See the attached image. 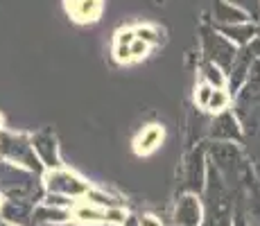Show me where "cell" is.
Masks as SVG:
<instances>
[{
  "label": "cell",
  "instance_id": "1",
  "mask_svg": "<svg viewBox=\"0 0 260 226\" xmlns=\"http://www.w3.org/2000/svg\"><path fill=\"white\" fill-rule=\"evenodd\" d=\"M0 192L7 199H25L32 204H39L46 197L41 174L3 158H0Z\"/></svg>",
  "mask_w": 260,
  "mask_h": 226
},
{
  "label": "cell",
  "instance_id": "2",
  "mask_svg": "<svg viewBox=\"0 0 260 226\" xmlns=\"http://www.w3.org/2000/svg\"><path fill=\"white\" fill-rule=\"evenodd\" d=\"M0 158L9 160V163H16L21 168H27L37 174L46 172L43 163L39 160L37 152H34L32 136L21 134V132H9L7 127L0 132Z\"/></svg>",
  "mask_w": 260,
  "mask_h": 226
},
{
  "label": "cell",
  "instance_id": "3",
  "mask_svg": "<svg viewBox=\"0 0 260 226\" xmlns=\"http://www.w3.org/2000/svg\"><path fill=\"white\" fill-rule=\"evenodd\" d=\"M41 179H43V190H46V195L63 197L73 204L84 199L88 195V190L93 188L84 177H79L73 170H66L63 165L61 168H54V170H46V172L41 174Z\"/></svg>",
  "mask_w": 260,
  "mask_h": 226
},
{
  "label": "cell",
  "instance_id": "4",
  "mask_svg": "<svg viewBox=\"0 0 260 226\" xmlns=\"http://www.w3.org/2000/svg\"><path fill=\"white\" fill-rule=\"evenodd\" d=\"M238 45L233 41H229L215 25H204L202 27V52L204 59L217 63L224 73H229L238 57Z\"/></svg>",
  "mask_w": 260,
  "mask_h": 226
},
{
  "label": "cell",
  "instance_id": "5",
  "mask_svg": "<svg viewBox=\"0 0 260 226\" xmlns=\"http://www.w3.org/2000/svg\"><path fill=\"white\" fill-rule=\"evenodd\" d=\"M127 217H129V213L122 206H111V208H107V206L91 204V202H86V199H79V202L73 206V222L75 224L104 222V224L122 226Z\"/></svg>",
  "mask_w": 260,
  "mask_h": 226
},
{
  "label": "cell",
  "instance_id": "6",
  "mask_svg": "<svg viewBox=\"0 0 260 226\" xmlns=\"http://www.w3.org/2000/svg\"><path fill=\"white\" fill-rule=\"evenodd\" d=\"M208 179V147L197 145L188 152L186 160H183V185L186 192L202 195L206 188Z\"/></svg>",
  "mask_w": 260,
  "mask_h": 226
},
{
  "label": "cell",
  "instance_id": "7",
  "mask_svg": "<svg viewBox=\"0 0 260 226\" xmlns=\"http://www.w3.org/2000/svg\"><path fill=\"white\" fill-rule=\"evenodd\" d=\"M208 136L217 143H242L244 124L236 109H226V111L213 115V120L208 122Z\"/></svg>",
  "mask_w": 260,
  "mask_h": 226
},
{
  "label": "cell",
  "instance_id": "8",
  "mask_svg": "<svg viewBox=\"0 0 260 226\" xmlns=\"http://www.w3.org/2000/svg\"><path fill=\"white\" fill-rule=\"evenodd\" d=\"M206 219V206L204 199L194 192H183L174 202L172 208V222L174 226H204Z\"/></svg>",
  "mask_w": 260,
  "mask_h": 226
},
{
  "label": "cell",
  "instance_id": "9",
  "mask_svg": "<svg viewBox=\"0 0 260 226\" xmlns=\"http://www.w3.org/2000/svg\"><path fill=\"white\" fill-rule=\"evenodd\" d=\"M260 107V59L251 63V70L247 75V82L242 84V88L236 95V113L244 115L253 109Z\"/></svg>",
  "mask_w": 260,
  "mask_h": 226
},
{
  "label": "cell",
  "instance_id": "10",
  "mask_svg": "<svg viewBox=\"0 0 260 226\" xmlns=\"http://www.w3.org/2000/svg\"><path fill=\"white\" fill-rule=\"evenodd\" d=\"M32 145H34V152H37L39 160L43 163L46 170L61 168V154H59L57 136L50 132V129H41V132L32 134Z\"/></svg>",
  "mask_w": 260,
  "mask_h": 226
},
{
  "label": "cell",
  "instance_id": "11",
  "mask_svg": "<svg viewBox=\"0 0 260 226\" xmlns=\"http://www.w3.org/2000/svg\"><path fill=\"white\" fill-rule=\"evenodd\" d=\"M32 226H52V224H63V222H73V208L68 206H59L52 202L41 199L34 206L32 213Z\"/></svg>",
  "mask_w": 260,
  "mask_h": 226
},
{
  "label": "cell",
  "instance_id": "12",
  "mask_svg": "<svg viewBox=\"0 0 260 226\" xmlns=\"http://www.w3.org/2000/svg\"><path fill=\"white\" fill-rule=\"evenodd\" d=\"M253 61H256V57L251 54V50H249L247 45H242V48L238 50V57H236V61H233L231 70L226 73V88H229V93L233 95V100H236L238 90L242 88V84L247 82V75H249V70H251Z\"/></svg>",
  "mask_w": 260,
  "mask_h": 226
},
{
  "label": "cell",
  "instance_id": "13",
  "mask_svg": "<svg viewBox=\"0 0 260 226\" xmlns=\"http://www.w3.org/2000/svg\"><path fill=\"white\" fill-rule=\"evenodd\" d=\"M63 9L71 16V21L79 25H88L102 16L104 0H63Z\"/></svg>",
  "mask_w": 260,
  "mask_h": 226
},
{
  "label": "cell",
  "instance_id": "14",
  "mask_svg": "<svg viewBox=\"0 0 260 226\" xmlns=\"http://www.w3.org/2000/svg\"><path fill=\"white\" fill-rule=\"evenodd\" d=\"M163 138H166V132H163L161 124H147L134 138V152L138 156H149L163 145Z\"/></svg>",
  "mask_w": 260,
  "mask_h": 226
},
{
  "label": "cell",
  "instance_id": "15",
  "mask_svg": "<svg viewBox=\"0 0 260 226\" xmlns=\"http://www.w3.org/2000/svg\"><path fill=\"white\" fill-rule=\"evenodd\" d=\"M32 202H25V199H7L3 206V213H0V219L5 222H12L18 226H32V213H34Z\"/></svg>",
  "mask_w": 260,
  "mask_h": 226
},
{
  "label": "cell",
  "instance_id": "16",
  "mask_svg": "<svg viewBox=\"0 0 260 226\" xmlns=\"http://www.w3.org/2000/svg\"><path fill=\"white\" fill-rule=\"evenodd\" d=\"M258 25L260 23H256V21H249V23H233V25H215V27H217L229 41H233L238 48H242V45H247L253 37L260 34Z\"/></svg>",
  "mask_w": 260,
  "mask_h": 226
},
{
  "label": "cell",
  "instance_id": "17",
  "mask_svg": "<svg viewBox=\"0 0 260 226\" xmlns=\"http://www.w3.org/2000/svg\"><path fill=\"white\" fill-rule=\"evenodd\" d=\"M249 21H253V18L240 5L229 3V0H215V25H233Z\"/></svg>",
  "mask_w": 260,
  "mask_h": 226
},
{
  "label": "cell",
  "instance_id": "18",
  "mask_svg": "<svg viewBox=\"0 0 260 226\" xmlns=\"http://www.w3.org/2000/svg\"><path fill=\"white\" fill-rule=\"evenodd\" d=\"M199 79L206 84H211L215 88H226V73L217 66V63L204 59L202 66H199Z\"/></svg>",
  "mask_w": 260,
  "mask_h": 226
},
{
  "label": "cell",
  "instance_id": "19",
  "mask_svg": "<svg viewBox=\"0 0 260 226\" xmlns=\"http://www.w3.org/2000/svg\"><path fill=\"white\" fill-rule=\"evenodd\" d=\"M231 102H236V100H233V95L229 93V88H215L204 111L211 113V115H217V113L226 111V109H231Z\"/></svg>",
  "mask_w": 260,
  "mask_h": 226
},
{
  "label": "cell",
  "instance_id": "20",
  "mask_svg": "<svg viewBox=\"0 0 260 226\" xmlns=\"http://www.w3.org/2000/svg\"><path fill=\"white\" fill-rule=\"evenodd\" d=\"M136 37L143 39V41H147L149 45H158L163 43V29H158L156 25H149V23H143V25H136Z\"/></svg>",
  "mask_w": 260,
  "mask_h": 226
},
{
  "label": "cell",
  "instance_id": "21",
  "mask_svg": "<svg viewBox=\"0 0 260 226\" xmlns=\"http://www.w3.org/2000/svg\"><path fill=\"white\" fill-rule=\"evenodd\" d=\"M84 199H86V202H91V204H98V206H107V208H111V206H120L113 195L104 192V190H100V188H91Z\"/></svg>",
  "mask_w": 260,
  "mask_h": 226
},
{
  "label": "cell",
  "instance_id": "22",
  "mask_svg": "<svg viewBox=\"0 0 260 226\" xmlns=\"http://www.w3.org/2000/svg\"><path fill=\"white\" fill-rule=\"evenodd\" d=\"M213 90H215V86H211V84H206V82H199L197 88H194V104H197L202 111L206 109V104H208V100H211Z\"/></svg>",
  "mask_w": 260,
  "mask_h": 226
},
{
  "label": "cell",
  "instance_id": "23",
  "mask_svg": "<svg viewBox=\"0 0 260 226\" xmlns=\"http://www.w3.org/2000/svg\"><path fill=\"white\" fill-rule=\"evenodd\" d=\"M149 50H152V45H149L147 41H143V39H138V37H136V41L132 43V63L143 61V59L149 54Z\"/></svg>",
  "mask_w": 260,
  "mask_h": 226
},
{
  "label": "cell",
  "instance_id": "24",
  "mask_svg": "<svg viewBox=\"0 0 260 226\" xmlns=\"http://www.w3.org/2000/svg\"><path fill=\"white\" fill-rule=\"evenodd\" d=\"M229 3H236L240 7L244 9V12H249V16L253 18V21H260V0H229Z\"/></svg>",
  "mask_w": 260,
  "mask_h": 226
},
{
  "label": "cell",
  "instance_id": "25",
  "mask_svg": "<svg viewBox=\"0 0 260 226\" xmlns=\"http://www.w3.org/2000/svg\"><path fill=\"white\" fill-rule=\"evenodd\" d=\"M138 224H141V226H163L161 217H156L154 213H143V215H138Z\"/></svg>",
  "mask_w": 260,
  "mask_h": 226
},
{
  "label": "cell",
  "instance_id": "26",
  "mask_svg": "<svg viewBox=\"0 0 260 226\" xmlns=\"http://www.w3.org/2000/svg\"><path fill=\"white\" fill-rule=\"evenodd\" d=\"M122 226H141V224H138V215H129V217L124 219Z\"/></svg>",
  "mask_w": 260,
  "mask_h": 226
},
{
  "label": "cell",
  "instance_id": "27",
  "mask_svg": "<svg viewBox=\"0 0 260 226\" xmlns=\"http://www.w3.org/2000/svg\"><path fill=\"white\" fill-rule=\"evenodd\" d=\"M77 226H116V224H104V222H95V224H77Z\"/></svg>",
  "mask_w": 260,
  "mask_h": 226
},
{
  "label": "cell",
  "instance_id": "28",
  "mask_svg": "<svg viewBox=\"0 0 260 226\" xmlns=\"http://www.w3.org/2000/svg\"><path fill=\"white\" fill-rule=\"evenodd\" d=\"M5 202H7V197H5V195L0 192V213H3V206H5Z\"/></svg>",
  "mask_w": 260,
  "mask_h": 226
},
{
  "label": "cell",
  "instance_id": "29",
  "mask_svg": "<svg viewBox=\"0 0 260 226\" xmlns=\"http://www.w3.org/2000/svg\"><path fill=\"white\" fill-rule=\"evenodd\" d=\"M52 226H77L75 222H63V224H52Z\"/></svg>",
  "mask_w": 260,
  "mask_h": 226
},
{
  "label": "cell",
  "instance_id": "30",
  "mask_svg": "<svg viewBox=\"0 0 260 226\" xmlns=\"http://www.w3.org/2000/svg\"><path fill=\"white\" fill-rule=\"evenodd\" d=\"M0 226H18V224H12V222H5V219H0Z\"/></svg>",
  "mask_w": 260,
  "mask_h": 226
},
{
  "label": "cell",
  "instance_id": "31",
  "mask_svg": "<svg viewBox=\"0 0 260 226\" xmlns=\"http://www.w3.org/2000/svg\"><path fill=\"white\" fill-rule=\"evenodd\" d=\"M5 129V118H3V113H0V132Z\"/></svg>",
  "mask_w": 260,
  "mask_h": 226
},
{
  "label": "cell",
  "instance_id": "32",
  "mask_svg": "<svg viewBox=\"0 0 260 226\" xmlns=\"http://www.w3.org/2000/svg\"><path fill=\"white\" fill-rule=\"evenodd\" d=\"M258 23H260V21H258Z\"/></svg>",
  "mask_w": 260,
  "mask_h": 226
}]
</instances>
